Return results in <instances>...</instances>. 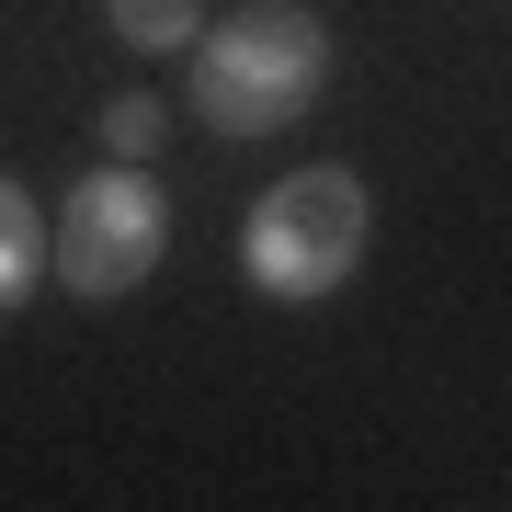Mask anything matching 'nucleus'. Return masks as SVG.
<instances>
[{"label":"nucleus","mask_w":512,"mask_h":512,"mask_svg":"<svg viewBox=\"0 0 512 512\" xmlns=\"http://www.w3.org/2000/svg\"><path fill=\"white\" fill-rule=\"evenodd\" d=\"M330 92V23L308 0H251L217 35H194V114L217 137H274Z\"/></svg>","instance_id":"f257e3e1"},{"label":"nucleus","mask_w":512,"mask_h":512,"mask_svg":"<svg viewBox=\"0 0 512 512\" xmlns=\"http://www.w3.org/2000/svg\"><path fill=\"white\" fill-rule=\"evenodd\" d=\"M365 228H376V205H365V183H353V171H296V183H274V194L251 205L239 262H251L262 296L319 308V296L365 262Z\"/></svg>","instance_id":"f03ea898"},{"label":"nucleus","mask_w":512,"mask_h":512,"mask_svg":"<svg viewBox=\"0 0 512 512\" xmlns=\"http://www.w3.org/2000/svg\"><path fill=\"white\" fill-rule=\"evenodd\" d=\"M160 251H171V205H160L148 171H92V183H69V205H57V228H46V274L69 296H92V308L137 296L160 274Z\"/></svg>","instance_id":"7ed1b4c3"},{"label":"nucleus","mask_w":512,"mask_h":512,"mask_svg":"<svg viewBox=\"0 0 512 512\" xmlns=\"http://www.w3.org/2000/svg\"><path fill=\"white\" fill-rule=\"evenodd\" d=\"M35 285H46V217L23 205V183H12V171H0V319H12Z\"/></svg>","instance_id":"20e7f679"},{"label":"nucleus","mask_w":512,"mask_h":512,"mask_svg":"<svg viewBox=\"0 0 512 512\" xmlns=\"http://www.w3.org/2000/svg\"><path fill=\"white\" fill-rule=\"evenodd\" d=\"M103 12H114V35L148 46V57H171V46L205 35V0H103Z\"/></svg>","instance_id":"39448f33"},{"label":"nucleus","mask_w":512,"mask_h":512,"mask_svg":"<svg viewBox=\"0 0 512 512\" xmlns=\"http://www.w3.org/2000/svg\"><path fill=\"white\" fill-rule=\"evenodd\" d=\"M160 126H171V114L148 103V92H114V103H103V148H114V160H126V171L148 160V148H160Z\"/></svg>","instance_id":"423d86ee"}]
</instances>
